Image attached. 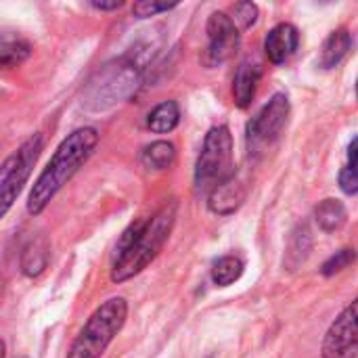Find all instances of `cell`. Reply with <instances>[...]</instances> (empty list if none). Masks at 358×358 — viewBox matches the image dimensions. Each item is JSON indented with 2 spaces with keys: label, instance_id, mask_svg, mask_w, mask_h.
Here are the masks:
<instances>
[{
  "label": "cell",
  "instance_id": "cell-16",
  "mask_svg": "<svg viewBox=\"0 0 358 358\" xmlns=\"http://www.w3.org/2000/svg\"><path fill=\"white\" fill-rule=\"evenodd\" d=\"M31 52V46L27 40H23L21 36H13L8 31L2 34L0 38V63L2 67H15L19 63H23Z\"/></svg>",
  "mask_w": 358,
  "mask_h": 358
},
{
  "label": "cell",
  "instance_id": "cell-2",
  "mask_svg": "<svg viewBox=\"0 0 358 358\" xmlns=\"http://www.w3.org/2000/svg\"><path fill=\"white\" fill-rule=\"evenodd\" d=\"M99 143L96 128H78L73 130L55 151L38 180L34 182L27 197V212L38 216L46 210L52 197L67 185V180L86 164Z\"/></svg>",
  "mask_w": 358,
  "mask_h": 358
},
{
  "label": "cell",
  "instance_id": "cell-7",
  "mask_svg": "<svg viewBox=\"0 0 358 358\" xmlns=\"http://www.w3.org/2000/svg\"><path fill=\"white\" fill-rule=\"evenodd\" d=\"M289 117V99L285 94H275L248 124V151L258 155L266 151L283 132Z\"/></svg>",
  "mask_w": 358,
  "mask_h": 358
},
{
  "label": "cell",
  "instance_id": "cell-10",
  "mask_svg": "<svg viewBox=\"0 0 358 358\" xmlns=\"http://www.w3.org/2000/svg\"><path fill=\"white\" fill-rule=\"evenodd\" d=\"M298 44H300V34H298L296 25L279 23L266 34L264 52H266L271 63L279 65V63H285L298 50Z\"/></svg>",
  "mask_w": 358,
  "mask_h": 358
},
{
  "label": "cell",
  "instance_id": "cell-9",
  "mask_svg": "<svg viewBox=\"0 0 358 358\" xmlns=\"http://www.w3.org/2000/svg\"><path fill=\"white\" fill-rule=\"evenodd\" d=\"M208 48L203 52V63L208 67H218L227 63L239 48V27L227 13H212L206 25Z\"/></svg>",
  "mask_w": 358,
  "mask_h": 358
},
{
  "label": "cell",
  "instance_id": "cell-20",
  "mask_svg": "<svg viewBox=\"0 0 358 358\" xmlns=\"http://www.w3.org/2000/svg\"><path fill=\"white\" fill-rule=\"evenodd\" d=\"M340 189L348 195L358 193V136L348 145V159L340 172Z\"/></svg>",
  "mask_w": 358,
  "mask_h": 358
},
{
  "label": "cell",
  "instance_id": "cell-6",
  "mask_svg": "<svg viewBox=\"0 0 358 358\" xmlns=\"http://www.w3.org/2000/svg\"><path fill=\"white\" fill-rule=\"evenodd\" d=\"M42 145H44V138L42 134L36 132L4 159L0 168V216H6V212L19 197L21 189L25 187L31 174V168L36 166L40 157Z\"/></svg>",
  "mask_w": 358,
  "mask_h": 358
},
{
  "label": "cell",
  "instance_id": "cell-23",
  "mask_svg": "<svg viewBox=\"0 0 358 358\" xmlns=\"http://www.w3.org/2000/svg\"><path fill=\"white\" fill-rule=\"evenodd\" d=\"M355 260H357V252H355V250H340V252H336V256H331V258L323 264L321 273H323L325 277H331V275H336V273L348 268L350 264H355Z\"/></svg>",
  "mask_w": 358,
  "mask_h": 358
},
{
  "label": "cell",
  "instance_id": "cell-21",
  "mask_svg": "<svg viewBox=\"0 0 358 358\" xmlns=\"http://www.w3.org/2000/svg\"><path fill=\"white\" fill-rule=\"evenodd\" d=\"M308 250H310V233H308L306 227H302L292 237V248L287 252V264L289 266H298L300 262H304L306 256H308Z\"/></svg>",
  "mask_w": 358,
  "mask_h": 358
},
{
  "label": "cell",
  "instance_id": "cell-1",
  "mask_svg": "<svg viewBox=\"0 0 358 358\" xmlns=\"http://www.w3.org/2000/svg\"><path fill=\"white\" fill-rule=\"evenodd\" d=\"M178 216V201L168 199L149 218L132 222L117 241L111 264V281L124 283L143 273L168 241Z\"/></svg>",
  "mask_w": 358,
  "mask_h": 358
},
{
  "label": "cell",
  "instance_id": "cell-25",
  "mask_svg": "<svg viewBox=\"0 0 358 358\" xmlns=\"http://www.w3.org/2000/svg\"><path fill=\"white\" fill-rule=\"evenodd\" d=\"M94 8L99 10H113V8H120L122 6V0H111V2H92Z\"/></svg>",
  "mask_w": 358,
  "mask_h": 358
},
{
  "label": "cell",
  "instance_id": "cell-24",
  "mask_svg": "<svg viewBox=\"0 0 358 358\" xmlns=\"http://www.w3.org/2000/svg\"><path fill=\"white\" fill-rule=\"evenodd\" d=\"M174 6H176V2H147V0H143V2H136L132 6V13L138 19H147V17H155L159 13H168Z\"/></svg>",
  "mask_w": 358,
  "mask_h": 358
},
{
  "label": "cell",
  "instance_id": "cell-13",
  "mask_svg": "<svg viewBox=\"0 0 358 358\" xmlns=\"http://www.w3.org/2000/svg\"><path fill=\"white\" fill-rule=\"evenodd\" d=\"M352 46V36L348 34V29H336L329 34V38L323 42V48H321V57H319V65L323 69H334L338 67L344 57L348 55Z\"/></svg>",
  "mask_w": 358,
  "mask_h": 358
},
{
  "label": "cell",
  "instance_id": "cell-18",
  "mask_svg": "<svg viewBox=\"0 0 358 358\" xmlns=\"http://www.w3.org/2000/svg\"><path fill=\"white\" fill-rule=\"evenodd\" d=\"M243 268L245 266H243V260L239 256H233V254L222 256L212 266V281L218 287H229L235 281H239V277L243 275Z\"/></svg>",
  "mask_w": 358,
  "mask_h": 358
},
{
  "label": "cell",
  "instance_id": "cell-11",
  "mask_svg": "<svg viewBox=\"0 0 358 358\" xmlns=\"http://www.w3.org/2000/svg\"><path fill=\"white\" fill-rule=\"evenodd\" d=\"M245 199V189L243 185L231 176L229 180H224L222 185H218L214 191H210V197H208V206L214 214H220V216H229L233 214L235 210H239V206L243 203Z\"/></svg>",
  "mask_w": 358,
  "mask_h": 358
},
{
  "label": "cell",
  "instance_id": "cell-4",
  "mask_svg": "<svg viewBox=\"0 0 358 358\" xmlns=\"http://www.w3.org/2000/svg\"><path fill=\"white\" fill-rule=\"evenodd\" d=\"M233 174V136L227 126H214L203 141L195 166V185L199 191H214Z\"/></svg>",
  "mask_w": 358,
  "mask_h": 358
},
{
  "label": "cell",
  "instance_id": "cell-12",
  "mask_svg": "<svg viewBox=\"0 0 358 358\" xmlns=\"http://www.w3.org/2000/svg\"><path fill=\"white\" fill-rule=\"evenodd\" d=\"M262 76V67L254 61H243L235 73V82H233V96L237 107L245 109L252 105L254 96H256V88Z\"/></svg>",
  "mask_w": 358,
  "mask_h": 358
},
{
  "label": "cell",
  "instance_id": "cell-19",
  "mask_svg": "<svg viewBox=\"0 0 358 358\" xmlns=\"http://www.w3.org/2000/svg\"><path fill=\"white\" fill-rule=\"evenodd\" d=\"M174 157H176V149L172 143L168 141H155L151 145H147L143 149V164L151 170H166L174 164Z\"/></svg>",
  "mask_w": 358,
  "mask_h": 358
},
{
  "label": "cell",
  "instance_id": "cell-5",
  "mask_svg": "<svg viewBox=\"0 0 358 358\" xmlns=\"http://www.w3.org/2000/svg\"><path fill=\"white\" fill-rule=\"evenodd\" d=\"M138 84V67L130 61H113L103 65L86 88V103L92 109H105L126 101Z\"/></svg>",
  "mask_w": 358,
  "mask_h": 358
},
{
  "label": "cell",
  "instance_id": "cell-26",
  "mask_svg": "<svg viewBox=\"0 0 358 358\" xmlns=\"http://www.w3.org/2000/svg\"><path fill=\"white\" fill-rule=\"evenodd\" d=\"M357 96H358V82H357Z\"/></svg>",
  "mask_w": 358,
  "mask_h": 358
},
{
  "label": "cell",
  "instance_id": "cell-8",
  "mask_svg": "<svg viewBox=\"0 0 358 358\" xmlns=\"http://www.w3.org/2000/svg\"><path fill=\"white\" fill-rule=\"evenodd\" d=\"M323 358H358V298L331 323L323 346Z\"/></svg>",
  "mask_w": 358,
  "mask_h": 358
},
{
  "label": "cell",
  "instance_id": "cell-3",
  "mask_svg": "<svg viewBox=\"0 0 358 358\" xmlns=\"http://www.w3.org/2000/svg\"><path fill=\"white\" fill-rule=\"evenodd\" d=\"M128 317L124 298H109L86 321L84 329L71 344L65 358H101L113 338L122 331Z\"/></svg>",
  "mask_w": 358,
  "mask_h": 358
},
{
  "label": "cell",
  "instance_id": "cell-15",
  "mask_svg": "<svg viewBox=\"0 0 358 358\" xmlns=\"http://www.w3.org/2000/svg\"><path fill=\"white\" fill-rule=\"evenodd\" d=\"M180 122V109L176 101H164L159 103L147 117V126L155 134H166L172 132Z\"/></svg>",
  "mask_w": 358,
  "mask_h": 358
},
{
  "label": "cell",
  "instance_id": "cell-14",
  "mask_svg": "<svg viewBox=\"0 0 358 358\" xmlns=\"http://www.w3.org/2000/svg\"><path fill=\"white\" fill-rule=\"evenodd\" d=\"M315 218L325 233H336L346 224L348 214L340 199H323L315 210Z\"/></svg>",
  "mask_w": 358,
  "mask_h": 358
},
{
  "label": "cell",
  "instance_id": "cell-17",
  "mask_svg": "<svg viewBox=\"0 0 358 358\" xmlns=\"http://www.w3.org/2000/svg\"><path fill=\"white\" fill-rule=\"evenodd\" d=\"M46 262H48V248H46V241L42 237L38 239H31L25 250H23V256H21V266H23V273L27 277H38L44 268H46Z\"/></svg>",
  "mask_w": 358,
  "mask_h": 358
},
{
  "label": "cell",
  "instance_id": "cell-22",
  "mask_svg": "<svg viewBox=\"0 0 358 358\" xmlns=\"http://www.w3.org/2000/svg\"><path fill=\"white\" fill-rule=\"evenodd\" d=\"M231 19L239 29H250L258 21V6L254 2H237L233 6Z\"/></svg>",
  "mask_w": 358,
  "mask_h": 358
}]
</instances>
